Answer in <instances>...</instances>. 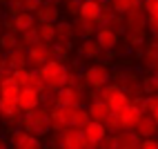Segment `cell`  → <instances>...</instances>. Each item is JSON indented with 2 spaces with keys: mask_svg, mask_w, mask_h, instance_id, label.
Listing matches in <instances>:
<instances>
[{
  "mask_svg": "<svg viewBox=\"0 0 158 149\" xmlns=\"http://www.w3.org/2000/svg\"><path fill=\"white\" fill-rule=\"evenodd\" d=\"M67 73H69V69L65 67V62H60L56 58L49 60L45 67L38 69V76L43 80V85L47 89H54V91L67 87Z\"/></svg>",
  "mask_w": 158,
  "mask_h": 149,
  "instance_id": "6da1fadb",
  "label": "cell"
},
{
  "mask_svg": "<svg viewBox=\"0 0 158 149\" xmlns=\"http://www.w3.org/2000/svg\"><path fill=\"white\" fill-rule=\"evenodd\" d=\"M20 125H23V131L31 134V136H45L51 131V122H49V109L38 107L34 111L25 114V118H20Z\"/></svg>",
  "mask_w": 158,
  "mask_h": 149,
  "instance_id": "7a4b0ae2",
  "label": "cell"
},
{
  "mask_svg": "<svg viewBox=\"0 0 158 149\" xmlns=\"http://www.w3.org/2000/svg\"><path fill=\"white\" fill-rule=\"evenodd\" d=\"M100 100L107 105V107L116 114V111H120L123 107H127V105L131 102L129 100V96L125 93L118 85H107V87H102L100 89Z\"/></svg>",
  "mask_w": 158,
  "mask_h": 149,
  "instance_id": "3957f363",
  "label": "cell"
},
{
  "mask_svg": "<svg viewBox=\"0 0 158 149\" xmlns=\"http://www.w3.org/2000/svg\"><path fill=\"white\" fill-rule=\"evenodd\" d=\"M49 60H54V51L51 47L43 45V42H36V45L27 47V67L38 71L40 67H45Z\"/></svg>",
  "mask_w": 158,
  "mask_h": 149,
  "instance_id": "277c9868",
  "label": "cell"
},
{
  "mask_svg": "<svg viewBox=\"0 0 158 149\" xmlns=\"http://www.w3.org/2000/svg\"><path fill=\"white\" fill-rule=\"evenodd\" d=\"M109 78H111V73H109V67L107 65H89L85 69V82L89 85V87L94 89H102V87H107L109 85Z\"/></svg>",
  "mask_w": 158,
  "mask_h": 149,
  "instance_id": "5b68a950",
  "label": "cell"
},
{
  "mask_svg": "<svg viewBox=\"0 0 158 149\" xmlns=\"http://www.w3.org/2000/svg\"><path fill=\"white\" fill-rule=\"evenodd\" d=\"M60 138V149H98L96 145H89L85 138H82V131L80 129H73V127H69V129H65L62 134H58Z\"/></svg>",
  "mask_w": 158,
  "mask_h": 149,
  "instance_id": "8992f818",
  "label": "cell"
},
{
  "mask_svg": "<svg viewBox=\"0 0 158 149\" xmlns=\"http://www.w3.org/2000/svg\"><path fill=\"white\" fill-rule=\"evenodd\" d=\"M125 27H127V34H143L145 36V27H147V16L143 11V5L138 2L129 14H125Z\"/></svg>",
  "mask_w": 158,
  "mask_h": 149,
  "instance_id": "52a82bcc",
  "label": "cell"
},
{
  "mask_svg": "<svg viewBox=\"0 0 158 149\" xmlns=\"http://www.w3.org/2000/svg\"><path fill=\"white\" fill-rule=\"evenodd\" d=\"M100 14H102V2H96V0H85V2H80V16H78V20L98 29Z\"/></svg>",
  "mask_w": 158,
  "mask_h": 149,
  "instance_id": "ba28073f",
  "label": "cell"
},
{
  "mask_svg": "<svg viewBox=\"0 0 158 149\" xmlns=\"http://www.w3.org/2000/svg\"><path fill=\"white\" fill-rule=\"evenodd\" d=\"M34 18L38 20L40 25H58L60 7L56 2H40V7H38V11L34 14Z\"/></svg>",
  "mask_w": 158,
  "mask_h": 149,
  "instance_id": "9c48e42d",
  "label": "cell"
},
{
  "mask_svg": "<svg viewBox=\"0 0 158 149\" xmlns=\"http://www.w3.org/2000/svg\"><path fill=\"white\" fill-rule=\"evenodd\" d=\"M87 114H89V120H91V122H98V125H105V122L114 116V111H111L100 98H94V100L89 102Z\"/></svg>",
  "mask_w": 158,
  "mask_h": 149,
  "instance_id": "30bf717a",
  "label": "cell"
},
{
  "mask_svg": "<svg viewBox=\"0 0 158 149\" xmlns=\"http://www.w3.org/2000/svg\"><path fill=\"white\" fill-rule=\"evenodd\" d=\"M140 109L138 107H134V105L129 102L127 107H123L120 111H116V118H118V122L123 125V129L125 131H134V127H136V122L140 120Z\"/></svg>",
  "mask_w": 158,
  "mask_h": 149,
  "instance_id": "8fae6325",
  "label": "cell"
},
{
  "mask_svg": "<svg viewBox=\"0 0 158 149\" xmlns=\"http://www.w3.org/2000/svg\"><path fill=\"white\" fill-rule=\"evenodd\" d=\"M11 145L16 149H43V143H40V138L31 136L23 129H16L11 131Z\"/></svg>",
  "mask_w": 158,
  "mask_h": 149,
  "instance_id": "7c38bea8",
  "label": "cell"
},
{
  "mask_svg": "<svg viewBox=\"0 0 158 149\" xmlns=\"http://www.w3.org/2000/svg\"><path fill=\"white\" fill-rule=\"evenodd\" d=\"M82 100V93L76 87H62L56 91V107H78Z\"/></svg>",
  "mask_w": 158,
  "mask_h": 149,
  "instance_id": "4fadbf2b",
  "label": "cell"
},
{
  "mask_svg": "<svg viewBox=\"0 0 158 149\" xmlns=\"http://www.w3.org/2000/svg\"><path fill=\"white\" fill-rule=\"evenodd\" d=\"M16 102H18V109L23 114H29V111H34V109L40 107V93L31 91V89H20Z\"/></svg>",
  "mask_w": 158,
  "mask_h": 149,
  "instance_id": "5bb4252c",
  "label": "cell"
},
{
  "mask_svg": "<svg viewBox=\"0 0 158 149\" xmlns=\"http://www.w3.org/2000/svg\"><path fill=\"white\" fill-rule=\"evenodd\" d=\"M94 38H96L98 47H100V49H105V51L114 49L116 45H118V40H120L118 31H114V29H109V27H98V31L94 34Z\"/></svg>",
  "mask_w": 158,
  "mask_h": 149,
  "instance_id": "9a60e30c",
  "label": "cell"
},
{
  "mask_svg": "<svg viewBox=\"0 0 158 149\" xmlns=\"http://www.w3.org/2000/svg\"><path fill=\"white\" fill-rule=\"evenodd\" d=\"M107 129H105V125H98V122H87L85 127H82V138L89 143V145H100L105 138H107Z\"/></svg>",
  "mask_w": 158,
  "mask_h": 149,
  "instance_id": "2e32d148",
  "label": "cell"
},
{
  "mask_svg": "<svg viewBox=\"0 0 158 149\" xmlns=\"http://www.w3.org/2000/svg\"><path fill=\"white\" fill-rule=\"evenodd\" d=\"M134 134L138 136L140 140H145V138H156L158 125L152 120V116H140V120L136 122V127H134Z\"/></svg>",
  "mask_w": 158,
  "mask_h": 149,
  "instance_id": "e0dca14e",
  "label": "cell"
},
{
  "mask_svg": "<svg viewBox=\"0 0 158 149\" xmlns=\"http://www.w3.org/2000/svg\"><path fill=\"white\" fill-rule=\"evenodd\" d=\"M20 111L18 109V102L16 100H9V98H0V118L9 120V122H18L20 120Z\"/></svg>",
  "mask_w": 158,
  "mask_h": 149,
  "instance_id": "ac0fdd59",
  "label": "cell"
},
{
  "mask_svg": "<svg viewBox=\"0 0 158 149\" xmlns=\"http://www.w3.org/2000/svg\"><path fill=\"white\" fill-rule=\"evenodd\" d=\"M18 93H20V87H18V82L11 76L5 78V80H0V98L18 100Z\"/></svg>",
  "mask_w": 158,
  "mask_h": 149,
  "instance_id": "d6986e66",
  "label": "cell"
},
{
  "mask_svg": "<svg viewBox=\"0 0 158 149\" xmlns=\"http://www.w3.org/2000/svg\"><path fill=\"white\" fill-rule=\"evenodd\" d=\"M140 138L134 131H123L116 136V149H138Z\"/></svg>",
  "mask_w": 158,
  "mask_h": 149,
  "instance_id": "ffe728a7",
  "label": "cell"
},
{
  "mask_svg": "<svg viewBox=\"0 0 158 149\" xmlns=\"http://www.w3.org/2000/svg\"><path fill=\"white\" fill-rule=\"evenodd\" d=\"M78 51H80V56H82V58H98V54H100L102 49L98 47L96 38H85V40L80 42Z\"/></svg>",
  "mask_w": 158,
  "mask_h": 149,
  "instance_id": "44dd1931",
  "label": "cell"
},
{
  "mask_svg": "<svg viewBox=\"0 0 158 149\" xmlns=\"http://www.w3.org/2000/svg\"><path fill=\"white\" fill-rule=\"evenodd\" d=\"M73 38V25L67 23V20H62V23L56 25V40L60 42V45H69V40Z\"/></svg>",
  "mask_w": 158,
  "mask_h": 149,
  "instance_id": "7402d4cb",
  "label": "cell"
},
{
  "mask_svg": "<svg viewBox=\"0 0 158 149\" xmlns=\"http://www.w3.org/2000/svg\"><path fill=\"white\" fill-rule=\"evenodd\" d=\"M31 27H36V18H34V14H20V16H16L14 18V29L16 31H20V34H25V31H29Z\"/></svg>",
  "mask_w": 158,
  "mask_h": 149,
  "instance_id": "603a6c76",
  "label": "cell"
},
{
  "mask_svg": "<svg viewBox=\"0 0 158 149\" xmlns=\"http://www.w3.org/2000/svg\"><path fill=\"white\" fill-rule=\"evenodd\" d=\"M54 40H56V25H38V42L49 47Z\"/></svg>",
  "mask_w": 158,
  "mask_h": 149,
  "instance_id": "cb8c5ba5",
  "label": "cell"
},
{
  "mask_svg": "<svg viewBox=\"0 0 158 149\" xmlns=\"http://www.w3.org/2000/svg\"><path fill=\"white\" fill-rule=\"evenodd\" d=\"M143 65L145 67H156L158 65V42L156 40L147 47V51L143 54Z\"/></svg>",
  "mask_w": 158,
  "mask_h": 149,
  "instance_id": "d4e9b609",
  "label": "cell"
},
{
  "mask_svg": "<svg viewBox=\"0 0 158 149\" xmlns=\"http://www.w3.org/2000/svg\"><path fill=\"white\" fill-rule=\"evenodd\" d=\"M136 5H138L136 0H116V2L109 5V9H111V14L118 16V14H129Z\"/></svg>",
  "mask_w": 158,
  "mask_h": 149,
  "instance_id": "484cf974",
  "label": "cell"
},
{
  "mask_svg": "<svg viewBox=\"0 0 158 149\" xmlns=\"http://www.w3.org/2000/svg\"><path fill=\"white\" fill-rule=\"evenodd\" d=\"M18 49V38L14 34H0V51L9 54V51Z\"/></svg>",
  "mask_w": 158,
  "mask_h": 149,
  "instance_id": "4316f807",
  "label": "cell"
},
{
  "mask_svg": "<svg viewBox=\"0 0 158 149\" xmlns=\"http://www.w3.org/2000/svg\"><path fill=\"white\" fill-rule=\"evenodd\" d=\"M156 109H158V93L143 98V102H140V114H143V116H152Z\"/></svg>",
  "mask_w": 158,
  "mask_h": 149,
  "instance_id": "83f0119b",
  "label": "cell"
},
{
  "mask_svg": "<svg viewBox=\"0 0 158 149\" xmlns=\"http://www.w3.org/2000/svg\"><path fill=\"white\" fill-rule=\"evenodd\" d=\"M143 89L149 93V96H156V93H158V80H156L154 76H152V78H145V80H143Z\"/></svg>",
  "mask_w": 158,
  "mask_h": 149,
  "instance_id": "f1b7e54d",
  "label": "cell"
},
{
  "mask_svg": "<svg viewBox=\"0 0 158 149\" xmlns=\"http://www.w3.org/2000/svg\"><path fill=\"white\" fill-rule=\"evenodd\" d=\"M23 40L27 42V47L36 45V42H38V27H31L29 31H25V34H23Z\"/></svg>",
  "mask_w": 158,
  "mask_h": 149,
  "instance_id": "f546056e",
  "label": "cell"
},
{
  "mask_svg": "<svg viewBox=\"0 0 158 149\" xmlns=\"http://www.w3.org/2000/svg\"><path fill=\"white\" fill-rule=\"evenodd\" d=\"M143 11L145 16H158V0H147L143 5Z\"/></svg>",
  "mask_w": 158,
  "mask_h": 149,
  "instance_id": "4dcf8cb0",
  "label": "cell"
},
{
  "mask_svg": "<svg viewBox=\"0 0 158 149\" xmlns=\"http://www.w3.org/2000/svg\"><path fill=\"white\" fill-rule=\"evenodd\" d=\"M20 5H23L25 14H36L38 7H40V2H36V0H25V2H20Z\"/></svg>",
  "mask_w": 158,
  "mask_h": 149,
  "instance_id": "1f68e13d",
  "label": "cell"
},
{
  "mask_svg": "<svg viewBox=\"0 0 158 149\" xmlns=\"http://www.w3.org/2000/svg\"><path fill=\"white\" fill-rule=\"evenodd\" d=\"M138 149H158V138H145L138 143Z\"/></svg>",
  "mask_w": 158,
  "mask_h": 149,
  "instance_id": "d6a6232c",
  "label": "cell"
},
{
  "mask_svg": "<svg viewBox=\"0 0 158 149\" xmlns=\"http://www.w3.org/2000/svg\"><path fill=\"white\" fill-rule=\"evenodd\" d=\"M98 149H116V136H107V138L98 145Z\"/></svg>",
  "mask_w": 158,
  "mask_h": 149,
  "instance_id": "836d02e7",
  "label": "cell"
},
{
  "mask_svg": "<svg viewBox=\"0 0 158 149\" xmlns=\"http://www.w3.org/2000/svg\"><path fill=\"white\" fill-rule=\"evenodd\" d=\"M65 9H67L69 14H73L76 18L80 16V2H67V5H65Z\"/></svg>",
  "mask_w": 158,
  "mask_h": 149,
  "instance_id": "e575fe53",
  "label": "cell"
},
{
  "mask_svg": "<svg viewBox=\"0 0 158 149\" xmlns=\"http://www.w3.org/2000/svg\"><path fill=\"white\" fill-rule=\"evenodd\" d=\"M143 40H145L143 34H127V42H129V45H140Z\"/></svg>",
  "mask_w": 158,
  "mask_h": 149,
  "instance_id": "d590c367",
  "label": "cell"
},
{
  "mask_svg": "<svg viewBox=\"0 0 158 149\" xmlns=\"http://www.w3.org/2000/svg\"><path fill=\"white\" fill-rule=\"evenodd\" d=\"M0 149H9V143L5 140V138H0Z\"/></svg>",
  "mask_w": 158,
  "mask_h": 149,
  "instance_id": "8d00e7d4",
  "label": "cell"
},
{
  "mask_svg": "<svg viewBox=\"0 0 158 149\" xmlns=\"http://www.w3.org/2000/svg\"><path fill=\"white\" fill-rule=\"evenodd\" d=\"M152 120H154V122H156V125H158V109H156V111H154V114H152Z\"/></svg>",
  "mask_w": 158,
  "mask_h": 149,
  "instance_id": "74e56055",
  "label": "cell"
},
{
  "mask_svg": "<svg viewBox=\"0 0 158 149\" xmlns=\"http://www.w3.org/2000/svg\"><path fill=\"white\" fill-rule=\"evenodd\" d=\"M154 78H156V80H158V65H156V67H154Z\"/></svg>",
  "mask_w": 158,
  "mask_h": 149,
  "instance_id": "f35d334b",
  "label": "cell"
},
{
  "mask_svg": "<svg viewBox=\"0 0 158 149\" xmlns=\"http://www.w3.org/2000/svg\"><path fill=\"white\" fill-rule=\"evenodd\" d=\"M58 149H60V147H58Z\"/></svg>",
  "mask_w": 158,
  "mask_h": 149,
  "instance_id": "ab89813d",
  "label": "cell"
}]
</instances>
